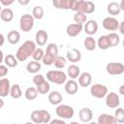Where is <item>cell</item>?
Segmentation results:
<instances>
[{
    "label": "cell",
    "instance_id": "obj_42",
    "mask_svg": "<svg viewBox=\"0 0 124 124\" xmlns=\"http://www.w3.org/2000/svg\"><path fill=\"white\" fill-rule=\"evenodd\" d=\"M46 79H45V77L43 76V75H40V74H37V75H35L34 76V78H33V83L37 86V85H39V84H41L42 82H44Z\"/></svg>",
    "mask_w": 124,
    "mask_h": 124
},
{
    "label": "cell",
    "instance_id": "obj_9",
    "mask_svg": "<svg viewBox=\"0 0 124 124\" xmlns=\"http://www.w3.org/2000/svg\"><path fill=\"white\" fill-rule=\"evenodd\" d=\"M102 25L108 31H116L118 29L119 21L113 16H108L103 19Z\"/></svg>",
    "mask_w": 124,
    "mask_h": 124
},
{
    "label": "cell",
    "instance_id": "obj_6",
    "mask_svg": "<svg viewBox=\"0 0 124 124\" xmlns=\"http://www.w3.org/2000/svg\"><path fill=\"white\" fill-rule=\"evenodd\" d=\"M90 93H91V95L93 97H95L97 99H102V98H104L107 95L108 88L104 84L95 83V84L91 85V87H90Z\"/></svg>",
    "mask_w": 124,
    "mask_h": 124
},
{
    "label": "cell",
    "instance_id": "obj_2",
    "mask_svg": "<svg viewBox=\"0 0 124 124\" xmlns=\"http://www.w3.org/2000/svg\"><path fill=\"white\" fill-rule=\"evenodd\" d=\"M31 120L36 123V124H41V123H45L47 124L50 121V113L47 110L45 109H37L31 112Z\"/></svg>",
    "mask_w": 124,
    "mask_h": 124
},
{
    "label": "cell",
    "instance_id": "obj_17",
    "mask_svg": "<svg viewBox=\"0 0 124 124\" xmlns=\"http://www.w3.org/2000/svg\"><path fill=\"white\" fill-rule=\"evenodd\" d=\"M78 78V85H80L81 87H87L91 84L92 77H91L90 73L83 72V73L79 74V76Z\"/></svg>",
    "mask_w": 124,
    "mask_h": 124
},
{
    "label": "cell",
    "instance_id": "obj_43",
    "mask_svg": "<svg viewBox=\"0 0 124 124\" xmlns=\"http://www.w3.org/2000/svg\"><path fill=\"white\" fill-rule=\"evenodd\" d=\"M7 74H8V68H7V66L0 64V78L5 77Z\"/></svg>",
    "mask_w": 124,
    "mask_h": 124
},
{
    "label": "cell",
    "instance_id": "obj_22",
    "mask_svg": "<svg viewBox=\"0 0 124 124\" xmlns=\"http://www.w3.org/2000/svg\"><path fill=\"white\" fill-rule=\"evenodd\" d=\"M41 68H42V66H41L40 62L39 61H35V60L28 62L27 65H26V70L30 74H36V73H38L41 70Z\"/></svg>",
    "mask_w": 124,
    "mask_h": 124
},
{
    "label": "cell",
    "instance_id": "obj_10",
    "mask_svg": "<svg viewBox=\"0 0 124 124\" xmlns=\"http://www.w3.org/2000/svg\"><path fill=\"white\" fill-rule=\"evenodd\" d=\"M77 0H52V5L56 9L72 10Z\"/></svg>",
    "mask_w": 124,
    "mask_h": 124
},
{
    "label": "cell",
    "instance_id": "obj_47",
    "mask_svg": "<svg viewBox=\"0 0 124 124\" xmlns=\"http://www.w3.org/2000/svg\"><path fill=\"white\" fill-rule=\"evenodd\" d=\"M17 2H18L19 5H21V6H26V5L29 4L30 0H17Z\"/></svg>",
    "mask_w": 124,
    "mask_h": 124
},
{
    "label": "cell",
    "instance_id": "obj_34",
    "mask_svg": "<svg viewBox=\"0 0 124 124\" xmlns=\"http://www.w3.org/2000/svg\"><path fill=\"white\" fill-rule=\"evenodd\" d=\"M55 57H56L55 55H53V54H51V53L46 51V52L44 53L43 58H42V62H43L45 65H46V66H50V65H52V64L54 63Z\"/></svg>",
    "mask_w": 124,
    "mask_h": 124
},
{
    "label": "cell",
    "instance_id": "obj_8",
    "mask_svg": "<svg viewBox=\"0 0 124 124\" xmlns=\"http://www.w3.org/2000/svg\"><path fill=\"white\" fill-rule=\"evenodd\" d=\"M105 97H106V105H107V107H108L109 108H115L119 107L120 98H119L117 93L109 92V93H107V95Z\"/></svg>",
    "mask_w": 124,
    "mask_h": 124
},
{
    "label": "cell",
    "instance_id": "obj_51",
    "mask_svg": "<svg viewBox=\"0 0 124 124\" xmlns=\"http://www.w3.org/2000/svg\"><path fill=\"white\" fill-rule=\"evenodd\" d=\"M4 107V101L2 99V97H0V108H2Z\"/></svg>",
    "mask_w": 124,
    "mask_h": 124
},
{
    "label": "cell",
    "instance_id": "obj_32",
    "mask_svg": "<svg viewBox=\"0 0 124 124\" xmlns=\"http://www.w3.org/2000/svg\"><path fill=\"white\" fill-rule=\"evenodd\" d=\"M108 36V43H109V46H118V44L120 43V37L118 34L114 33V32H111L109 33Z\"/></svg>",
    "mask_w": 124,
    "mask_h": 124
},
{
    "label": "cell",
    "instance_id": "obj_37",
    "mask_svg": "<svg viewBox=\"0 0 124 124\" xmlns=\"http://www.w3.org/2000/svg\"><path fill=\"white\" fill-rule=\"evenodd\" d=\"M114 118L117 123H123L124 122V109L122 108L117 107L115 112H114Z\"/></svg>",
    "mask_w": 124,
    "mask_h": 124
},
{
    "label": "cell",
    "instance_id": "obj_46",
    "mask_svg": "<svg viewBox=\"0 0 124 124\" xmlns=\"http://www.w3.org/2000/svg\"><path fill=\"white\" fill-rule=\"evenodd\" d=\"M118 30L121 34H124V21H121L119 22V25H118Z\"/></svg>",
    "mask_w": 124,
    "mask_h": 124
},
{
    "label": "cell",
    "instance_id": "obj_28",
    "mask_svg": "<svg viewBox=\"0 0 124 124\" xmlns=\"http://www.w3.org/2000/svg\"><path fill=\"white\" fill-rule=\"evenodd\" d=\"M83 45H84V47L88 51H92L96 47V41L92 36H88V37L85 38V40L83 42Z\"/></svg>",
    "mask_w": 124,
    "mask_h": 124
},
{
    "label": "cell",
    "instance_id": "obj_33",
    "mask_svg": "<svg viewBox=\"0 0 124 124\" xmlns=\"http://www.w3.org/2000/svg\"><path fill=\"white\" fill-rule=\"evenodd\" d=\"M36 88H37V91H38V93H39V94L45 95V94H46V93H48V92H49L50 85H49V82H48V81L45 80V81H44V82H42L41 84L37 85V86H36Z\"/></svg>",
    "mask_w": 124,
    "mask_h": 124
},
{
    "label": "cell",
    "instance_id": "obj_19",
    "mask_svg": "<svg viewBox=\"0 0 124 124\" xmlns=\"http://www.w3.org/2000/svg\"><path fill=\"white\" fill-rule=\"evenodd\" d=\"M98 124H116V120L114 118V116L108 114V113H102L99 115L98 120H97Z\"/></svg>",
    "mask_w": 124,
    "mask_h": 124
},
{
    "label": "cell",
    "instance_id": "obj_27",
    "mask_svg": "<svg viewBox=\"0 0 124 124\" xmlns=\"http://www.w3.org/2000/svg\"><path fill=\"white\" fill-rule=\"evenodd\" d=\"M10 96L13 99H19L22 96V91L18 84H14L10 88Z\"/></svg>",
    "mask_w": 124,
    "mask_h": 124
},
{
    "label": "cell",
    "instance_id": "obj_5",
    "mask_svg": "<svg viewBox=\"0 0 124 124\" xmlns=\"http://www.w3.org/2000/svg\"><path fill=\"white\" fill-rule=\"evenodd\" d=\"M34 21H35V18L33 17V16H31L29 14H25V15L21 16L20 18H19L20 30L23 31V32L31 31L32 28L34 27Z\"/></svg>",
    "mask_w": 124,
    "mask_h": 124
},
{
    "label": "cell",
    "instance_id": "obj_26",
    "mask_svg": "<svg viewBox=\"0 0 124 124\" xmlns=\"http://www.w3.org/2000/svg\"><path fill=\"white\" fill-rule=\"evenodd\" d=\"M96 45L98 46V47L100 49H103V50L108 49V47H110L109 46V43H108V36L107 35H103V36L99 37Z\"/></svg>",
    "mask_w": 124,
    "mask_h": 124
},
{
    "label": "cell",
    "instance_id": "obj_39",
    "mask_svg": "<svg viewBox=\"0 0 124 124\" xmlns=\"http://www.w3.org/2000/svg\"><path fill=\"white\" fill-rule=\"evenodd\" d=\"M44 50L40 47V48H36L35 50H34V52H33V54H32V57H33V59L35 60V61H41L42 60V58H43V56H44Z\"/></svg>",
    "mask_w": 124,
    "mask_h": 124
},
{
    "label": "cell",
    "instance_id": "obj_31",
    "mask_svg": "<svg viewBox=\"0 0 124 124\" xmlns=\"http://www.w3.org/2000/svg\"><path fill=\"white\" fill-rule=\"evenodd\" d=\"M4 62H5L6 66H8L10 68H15L17 66V59L13 54H7L4 57Z\"/></svg>",
    "mask_w": 124,
    "mask_h": 124
},
{
    "label": "cell",
    "instance_id": "obj_23",
    "mask_svg": "<svg viewBox=\"0 0 124 124\" xmlns=\"http://www.w3.org/2000/svg\"><path fill=\"white\" fill-rule=\"evenodd\" d=\"M107 10L108 13L110 16H118L121 12V9L119 7V4L117 2H110L108 3V5L107 6Z\"/></svg>",
    "mask_w": 124,
    "mask_h": 124
},
{
    "label": "cell",
    "instance_id": "obj_1",
    "mask_svg": "<svg viewBox=\"0 0 124 124\" xmlns=\"http://www.w3.org/2000/svg\"><path fill=\"white\" fill-rule=\"evenodd\" d=\"M35 49H36V43L28 40V41L24 42L17 48V50L16 52V58L17 59V61L23 62V61L27 60V58L33 54Z\"/></svg>",
    "mask_w": 124,
    "mask_h": 124
},
{
    "label": "cell",
    "instance_id": "obj_11",
    "mask_svg": "<svg viewBox=\"0 0 124 124\" xmlns=\"http://www.w3.org/2000/svg\"><path fill=\"white\" fill-rule=\"evenodd\" d=\"M83 29V25L80 24V23H72V24H69L66 28V33L68 36L70 37H76L78 36Z\"/></svg>",
    "mask_w": 124,
    "mask_h": 124
},
{
    "label": "cell",
    "instance_id": "obj_52",
    "mask_svg": "<svg viewBox=\"0 0 124 124\" xmlns=\"http://www.w3.org/2000/svg\"><path fill=\"white\" fill-rule=\"evenodd\" d=\"M1 10H2V5L0 4V12H1Z\"/></svg>",
    "mask_w": 124,
    "mask_h": 124
},
{
    "label": "cell",
    "instance_id": "obj_49",
    "mask_svg": "<svg viewBox=\"0 0 124 124\" xmlns=\"http://www.w3.org/2000/svg\"><path fill=\"white\" fill-rule=\"evenodd\" d=\"M3 60H4V54H3V51L0 49V64L3 62Z\"/></svg>",
    "mask_w": 124,
    "mask_h": 124
},
{
    "label": "cell",
    "instance_id": "obj_13",
    "mask_svg": "<svg viewBox=\"0 0 124 124\" xmlns=\"http://www.w3.org/2000/svg\"><path fill=\"white\" fill-rule=\"evenodd\" d=\"M93 112L89 108H82L78 111V118L83 123H88L92 120Z\"/></svg>",
    "mask_w": 124,
    "mask_h": 124
},
{
    "label": "cell",
    "instance_id": "obj_38",
    "mask_svg": "<svg viewBox=\"0 0 124 124\" xmlns=\"http://www.w3.org/2000/svg\"><path fill=\"white\" fill-rule=\"evenodd\" d=\"M74 20L76 23L83 24L87 21V16L83 13H76L74 16Z\"/></svg>",
    "mask_w": 124,
    "mask_h": 124
},
{
    "label": "cell",
    "instance_id": "obj_40",
    "mask_svg": "<svg viewBox=\"0 0 124 124\" xmlns=\"http://www.w3.org/2000/svg\"><path fill=\"white\" fill-rule=\"evenodd\" d=\"M46 51H47V52H49V53L57 56L58 55V47H57V45L54 44V43L48 44L47 46H46Z\"/></svg>",
    "mask_w": 124,
    "mask_h": 124
},
{
    "label": "cell",
    "instance_id": "obj_3",
    "mask_svg": "<svg viewBox=\"0 0 124 124\" xmlns=\"http://www.w3.org/2000/svg\"><path fill=\"white\" fill-rule=\"evenodd\" d=\"M46 79L55 84H64L67 80V76L63 71L51 70L46 73Z\"/></svg>",
    "mask_w": 124,
    "mask_h": 124
},
{
    "label": "cell",
    "instance_id": "obj_4",
    "mask_svg": "<svg viewBox=\"0 0 124 124\" xmlns=\"http://www.w3.org/2000/svg\"><path fill=\"white\" fill-rule=\"evenodd\" d=\"M55 113L58 117L62 119H71L74 114L75 110L74 108L69 105H57V108H55Z\"/></svg>",
    "mask_w": 124,
    "mask_h": 124
},
{
    "label": "cell",
    "instance_id": "obj_50",
    "mask_svg": "<svg viewBox=\"0 0 124 124\" xmlns=\"http://www.w3.org/2000/svg\"><path fill=\"white\" fill-rule=\"evenodd\" d=\"M119 93H120L121 95L124 94V85H121V86H120V88H119Z\"/></svg>",
    "mask_w": 124,
    "mask_h": 124
},
{
    "label": "cell",
    "instance_id": "obj_48",
    "mask_svg": "<svg viewBox=\"0 0 124 124\" xmlns=\"http://www.w3.org/2000/svg\"><path fill=\"white\" fill-rule=\"evenodd\" d=\"M4 43H5V37L0 33V46H2L4 45Z\"/></svg>",
    "mask_w": 124,
    "mask_h": 124
},
{
    "label": "cell",
    "instance_id": "obj_20",
    "mask_svg": "<svg viewBox=\"0 0 124 124\" xmlns=\"http://www.w3.org/2000/svg\"><path fill=\"white\" fill-rule=\"evenodd\" d=\"M47 99H48L49 104H51L53 106H57V105H59L62 102L63 97H62V95L58 91H52V92H50L48 94Z\"/></svg>",
    "mask_w": 124,
    "mask_h": 124
},
{
    "label": "cell",
    "instance_id": "obj_12",
    "mask_svg": "<svg viewBox=\"0 0 124 124\" xmlns=\"http://www.w3.org/2000/svg\"><path fill=\"white\" fill-rule=\"evenodd\" d=\"M66 59L70 62H73V63L78 62L81 59V52L78 48L72 47V48L68 49L67 54H66Z\"/></svg>",
    "mask_w": 124,
    "mask_h": 124
},
{
    "label": "cell",
    "instance_id": "obj_18",
    "mask_svg": "<svg viewBox=\"0 0 124 124\" xmlns=\"http://www.w3.org/2000/svg\"><path fill=\"white\" fill-rule=\"evenodd\" d=\"M48 40V35L46 33V31L45 30H39L37 31L36 35H35V41L36 44L39 46H43L46 44V41Z\"/></svg>",
    "mask_w": 124,
    "mask_h": 124
},
{
    "label": "cell",
    "instance_id": "obj_35",
    "mask_svg": "<svg viewBox=\"0 0 124 124\" xmlns=\"http://www.w3.org/2000/svg\"><path fill=\"white\" fill-rule=\"evenodd\" d=\"M44 9L41 6H35L32 11V16L35 19H42L44 17Z\"/></svg>",
    "mask_w": 124,
    "mask_h": 124
},
{
    "label": "cell",
    "instance_id": "obj_16",
    "mask_svg": "<svg viewBox=\"0 0 124 124\" xmlns=\"http://www.w3.org/2000/svg\"><path fill=\"white\" fill-rule=\"evenodd\" d=\"M83 29L86 34H88L89 36H92L96 34L98 31V23L96 22V20H93V19L87 20L83 26Z\"/></svg>",
    "mask_w": 124,
    "mask_h": 124
},
{
    "label": "cell",
    "instance_id": "obj_21",
    "mask_svg": "<svg viewBox=\"0 0 124 124\" xmlns=\"http://www.w3.org/2000/svg\"><path fill=\"white\" fill-rule=\"evenodd\" d=\"M0 17L4 22H11L14 19V12L10 8H4L0 12Z\"/></svg>",
    "mask_w": 124,
    "mask_h": 124
},
{
    "label": "cell",
    "instance_id": "obj_25",
    "mask_svg": "<svg viewBox=\"0 0 124 124\" xmlns=\"http://www.w3.org/2000/svg\"><path fill=\"white\" fill-rule=\"evenodd\" d=\"M7 39H8V42L12 45H16L19 41H20V34L16 31V30H12L8 33V36H7Z\"/></svg>",
    "mask_w": 124,
    "mask_h": 124
},
{
    "label": "cell",
    "instance_id": "obj_36",
    "mask_svg": "<svg viewBox=\"0 0 124 124\" xmlns=\"http://www.w3.org/2000/svg\"><path fill=\"white\" fill-rule=\"evenodd\" d=\"M53 64H54L55 68H57V69H63L66 66V64H67V59L65 57H63V56L57 55L55 57V60H54V63Z\"/></svg>",
    "mask_w": 124,
    "mask_h": 124
},
{
    "label": "cell",
    "instance_id": "obj_24",
    "mask_svg": "<svg viewBox=\"0 0 124 124\" xmlns=\"http://www.w3.org/2000/svg\"><path fill=\"white\" fill-rule=\"evenodd\" d=\"M67 74H68V76H69L71 78L75 79V78H77L79 76V74H80V69H79V67H78V65L72 64V65H70V66L68 67Z\"/></svg>",
    "mask_w": 124,
    "mask_h": 124
},
{
    "label": "cell",
    "instance_id": "obj_15",
    "mask_svg": "<svg viewBox=\"0 0 124 124\" xmlns=\"http://www.w3.org/2000/svg\"><path fill=\"white\" fill-rule=\"evenodd\" d=\"M64 89H65V91H66L67 94H69V95H75L78 92V82L75 79H73V78H71L69 80H66Z\"/></svg>",
    "mask_w": 124,
    "mask_h": 124
},
{
    "label": "cell",
    "instance_id": "obj_45",
    "mask_svg": "<svg viewBox=\"0 0 124 124\" xmlns=\"http://www.w3.org/2000/svg\"><path fill=\"white\" fill-rule=\"evenodd\" d=\"M49 123L51 124H55V123H60V124H65V121L61 118V119H53V120H50Z\"/></svg>",
    "mask_w": 124,
    "mask_h": 124
},
{
    "label": "cell",
    "instance_id": "obj_7",
    "mask_svg": "<svg viewBox=\"0 0 124 124\" xmlns=\"http://www.w3.org/2000/svg\"><path fill=\"white\" fill-rule=\"evenodd\" d=\"M106 70L111 76H119L124 73V65L120 62H110L106 66Z\"/></svg>",
    "mask_w": 124,
    "mask_h": 124
},
{
    "label": "cell",
    "instance_id": "obj_14",
    "mask_svg": "<svg viewBox=\"0 0 124 124\" xmlns=\"http://www.w3.org/2000/svg\"><path fill=\"white\" fill-rule=\"evenodd\" d=\"M10 88H11L10 79L7 78H0V97L2 98L7 97L10 94Z\"/></svg>",
    "mask_w": 124,
    "mask_h": 124
},
{
    "label": "cell",
    "instance_id": "obj_44",
    "mask_svg": "<svg viewBox=\"0 0 124 124\" xmlns=\"http://www.w3.org/2000/svg\"><path fill=\"white\" fill-rule=\"evenodd\" d=\"M16 0H0V4L2 6H5V7H9L11 6Z\"/></svg>",
    "mask_w": 124,
    "mask_h": 124
},
{
    "label": "cell",
    "instance_id": "obj_41",
    "mask_svg": "<svg viewBox=\"0 0 124 124\" xmlns=\"http://www.w3.org/2000/svg\"><path fill=\"white\" fill-rule=\"evenodd\" d=\"M95 11V4L91 1H86V7H85V15H89L94 13Z\"/></svg>",
    "mask_w": 124,
    "mask_h": 124
},
{
    "label": "cell",
    "instance_id": "obj_30",
    "mask_svg": "<svg viewBox=\"0 0 124 124\" xmlns=\"http://www.w3.org/2000/svg\"><path fill=\"white\" fill-rule=\"evenodd\" d=\"M85 7H86V1L85 0H77L73 7V11L76 13H83L85 14Z\"/></svg>",
    "mask_w": 124,
    "mask_h": 124
},
{
    "label": "cell",
    "instance_id": "obj_29",
    "mask_svg": "<svg viewBox=\"0 0 124 124\" xmlns=\"http://www.w3.org/2000/svg\"><path fill=\"white\" fill-rule=\"evenodd\" d=\"M38 94H39V93H38V91H37V88H35V87H33V86L28 87V88L25 90V92H24L25 98H26L27 100H29V101L35 100V99L37 98Z\"/></svg>",
    "mask_w": 124,
    "mask_h": 124
}]
</instances>
